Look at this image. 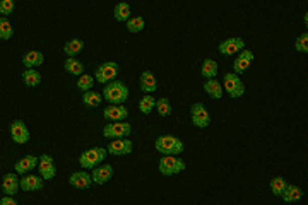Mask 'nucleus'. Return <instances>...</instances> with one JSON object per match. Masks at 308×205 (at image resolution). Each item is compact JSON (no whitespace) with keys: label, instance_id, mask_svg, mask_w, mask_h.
Masks as SVG:
<instances>
[{"label":"nucleus","instance_id":"1","mask_svg":"<svg viewBox=\"0 0 308 205\" xmlns=\"http://www.w3.org/2000/svg\"><path fill=\"white\" fill-rule=\"evenodd\" d=\"M154 147L163 156H180L185 151V144L175 135H161L156 139Z\"/></svg>","mask_w":308,"mask_h":205},{"label":"nucleus","instance_id":"2","mask_svg":"<svg viewBox=\"0 0 308 205\" xmlns=\"http://www.w3.org/2000/svg\"><path fill=\"white\" fill-rule=\"evenodd\" d=\"M129 87L120 81L108 82V84H105V89H103V98L110 104H124L129 99Z\"/></svg>","mask_w":308,"mask_h":205},{"label":"nucleus","instance_id":"3","mask_svg":"<svg viewBox=\"0 0 308 205\" xmlns=\"http://www.w3.org/2000/svg\"><path fill=\"white\" fill-rule=\"evenodd\" d=\"M106 156H108V152L105 147H91V149L84 151L79 156V164L84 169H93L101 164L103 161L106 159Z\"/></svg>","mask_w":308,"mask_h":205},{"label":"nucleus","instance_id":"4","mask_svg":"<svg viewBox=\"0 0 308 205\" xmlns=\"http://www.w3.org/2000/svg\"><path fill=\"white\" fill-rule=\"evenodd\" d=\"M187 164L183 159H180L178 156H163L158 163L159 173L164 176H173V174H178L181 171H185Z\"/></svg>","mask_w":308,"mask_h":205},{"label":"nucleus","instance_id":"5","mask_svg":"<svg viewBox=\"0 0 308 205\" xmlns=\"http://www.w3.org/2000/svg\"><path fill=\"white\" fill-rule=\"evenodd\" d=\"M223 91H226V93L231 96V98H241V96L245 94V84L241 82L240 76H236V74L233 72H226L223 77Z\"/></svg>","mask_w":308,"mask_h":205},{"label":"nucleus","instance_id":"6","mask_svg":"<svg viewBox=\"0 0 308 205\" xmlns=\"http://www.w3.org/2000/svg\"><path fill=\"white\" fill-rule=\"evenodd\" d=\"M118 72H120V67L116 62H105L96 69L94 79H96V82H99V84H108V82H111L115 79Z\"/></svg>","mask_w":308,"mask_h":205},{"label":"nucleus","instance_id":"7","mask_svg":"<svg viewBox=\"0 0 308 205\" xmlns=\"http://www.w3.org/2000/svg\"><path fill=\"white\" fill-rule=\"evenodd\" d=\"M132 132V125L125 123V121H111V123H106L105 128H103V135L106 139H124L130 135Z\"/></svg>","mask_w":308,"mask_h":205},{"label":"nucleus","instance_id":"8","mask_svg":"<svg viewBox=\"0 0 308 205\" xmlns=\"http://www.w3.org/2000/svg\"><path fill=\"white\" fill-rule=\"evenodd\" d=\"M190 118H192V123L197 128H207L211 123V115L202 103L192 104V108H190Z\"/></svg>","mask_w":308,"mask_h":205},{"label":"nucleus","instance_id":"9","mask_svg":"<svg viewBox=\"0 0 308 205\" xmlns=\"http://www.w3.org/2000/svg\"><path fill=\"white\" fill-rule=\"evenodd\" d=\"M38 171H40L41 180H53L57 176V168H55V161L51 156L48 154H43L38 158Z\"/></svg>","mask_w":308,"mask_h":205},{"label":"nucleus","instance_id":"10","mask_svg":"<svg viewBox=\"0 0 308 205\" xmlns=\"http://www.w3.org/2000/svg\"><path fill=\"white\" fill-rule=\"evenodd\" d=\"M108 154L111 156H127L132 152L134 149V144L132 141H129V139H115V141H111L108 144V147H105Z\"/></svg>","mask_w":308,"mask_h":205},{"label":"nucleus","instance_id":"11","mask_svg":"<svg viewBox=\"0 0 308 205\" xmlns=\"http://www.w3.org/2000/svg\"><path fill=\"white\" fill-rule=\"evenodd\" d=\"M11 137H12V141L16 144H19V146L29 142V130L23 120H14L11 123Z\"/></svg>","mask_w":308,"mask_h":205},{"label":"nucleus","instance_id":"12","mask_svg":"<svg viewBox=\"0 0 308 205\" xmlns=\"http://www.w3.org/2000/svg\"><path fill=\"white\" fill-rule=\"evenodd\" d=\"M221 55H235L240 53L241 50H245V41L243 38H228V40L221 41L218 46Z\"/></svg>","mask_w":308,"mask_h":205},{"label":"nucleus","instance_id":"13","mask_svg":"<svg viewBox=\"0 0 308 205\" xmlns=\"http://www.w3.org/2000/svg\"><path fill=\"white\" fill-rule=\"evenodd\" d=\"M103 115L108 121H125L129 118V110L124 104H110L105 108Z\"/></svg>","mask_w":308,"mask_h":205},{"label":"nucleus","instance_id":"14","mask_svg":"<svg viewBox=\"0 0 308 205\" xmlns=\"http://www.w3.org/2000/svg\"><path fill=\"white\" fill-rule=\"evenodd\" d=\"M113 178V168L110 164H101L93 168V173H91V180L93 183H98V185H105Z\"/></svg>","mask_w":308,"mask_h":205},{"label":"nucleus","instance_id":"15","mask_svg":"<svg viewBox=\"0 0 308 205\" xmlns=\"http://www.w3.org/2000/svg\"><path fill=\"white\" fill-rule=\"evenodd\" d=\"M252 62H254V53L250 50H241L240 55L235 58V63H233V74H236V76L243 74L252 65Z\"/></svg>","mask_w":308,"mask_h":205},{"label":"nucleus","instance_id":"16","mask_svg":"<svg viewBox=\"0 0 308 205\" xmlns=\"http://www.w3.org/2000/svg\"><path fill=\"white\" fill-rule=\"evenodd\" d=\"M0 186H2L4 193L9 195V197H14L17 191H19V178H17L16 173L4 174L2 181H0Z\"/></svg>","mask_w":308,"mask_h":205},{"label":"nucleus","instance_id":"17","mask_svg":"<svg viewBox=\"0 0 308 205\" xmlns=\"http://www.w3.org/2000/svg\"><path fill=\"white\" fill-rule=\"evenodd\" d=\"M69 183H71L74 188L84 190V188H89L93 180H91V174L88 171H76L69 176Z\"/></svg>","mask_w":308,"mask_h":205},{"label":"nucleus","instance_id":"18","mask_svg":"<svg viewBox=\"0 0 308 205\" xmlns=\"http://www.w3.org/2000/svg\"><path fill=\"white\" fill-rule=\"evenodd\" d=\"M19 188L24 191H36L43 188V180L41 176H36V174H26V176L21 178L19 181Z\"/></svg>","mask_w":308,"mask_h":205},{"label":"nucleus","instance_id":"19","mask_svg":"<svg viewBox=\"0 0 308 205\" xmlns=\"http://www.w3.org/2000/svg\"><path fill=\"white\" fill-rule=\"evenodd\" d=\"M38 166V158L36 156H24L23 159H19L14 164L16 174H28L29 171H33Z\"/></svg>","mask_w":308,"mask_h":205},{"label":"nucleus","instance_id":"20","mask_svg":"<svg viewBox=\"0 0 308 205\" xmlns=\"http://www.w3.org/2000/svg\"><path fill=\"white\" fill-rule=\"evenodd\" d=\"M43 62H45V56H43L41 51H38V50H29L23 55V63H24V67H28V69L40 67V65H43Z\"/></svg>","mask_w":308,"mask_h":205},{"label":"nucleus","instance_id":"21","mask_svg":"<svg viewBox=\"0 0 308 205\" xmlns=\"http://www.w3.org/2000/svg\"><path fill=\"white\" fill-rule=\"evenodd\" d=\"M141 89L147 94H153L158 89V81H156L154 74L149 71H144L141 74Z\"/></svg>","mask_w":308,"mask_h":205},{"label":"nucleus","instance_id":"22","mask_svg":"<svg viewBox=\"0 0 308 205\" xmlns=\"http://www.w3.org/2000/svg\"><path fill=\"white\" fill-rule=\"evenodd\" d=\"M218 72H219V69H218V62H216V60H212V58L204 60V63H202V67H201L202 77H206L207 81H209V79H216Z\"/></svg>","mask_w":308,"mask_h":205},{"label":"nucleus","instance_id":"23","mask_svg":"<svg viewBox=\"0 0 308 205\" xmlns=\"http://www.w3.org/2000/svg\"><path fill=\"white\" fill-rule=\"evenodd\" d=\"M21 77H23V82L28 87H36L41 84V74L36 69H26Z\"/></svg>","mask_w":308,"mask_h":205},{"label":"nucleus","instance_id":"24","mask_svg":"<svg viewBox=\"0 0 308 205\" xmlns=\"http://www.w3.org/2000/svg\"><path fill=\"white\" fill-rule=\"evenodd\" d=\"M84 48V41L79 40V38H72L71 41H67L64 45V53L69 55V58H74V55H79Z\"/></svg>","mask_w":308,"mask_h":205},{"label":"nucleus","instance_id":"25","mask_svg":"<svg viewBox=\"0 0 308 205\" xmlns=\"http://www.w3.org/2000/svg\"><path fill=\"white\" fill-rule=\"evenodd\" d=\"M281 197H283L284 202L293 203V202H298V200L303 197V191H301L300 186H296V185H288V186L284 188V191H283V195H281Z\"/></svg>","mask_w":308,"mask_h":205},{"label":"nucleus","instance_id":"26","mask_svg":"<svg viewBox=\"0 0 308 205\" xmlns=\"http://www.w3.org/2000/svg\"><path fill=\"white\" fill-rule=\"evenodd\" d=\"M204 91H206L207 94L211 96V98H214V99H221L223 98V86H221V82L219 81H216V79H209L204 84Z\"/></svg>","mask_w":308,"mask_h":205},{"label":"nucleus","instance_id":"27","mask_svg":"<svg viewBox=\"0 0 308 205\" xmlns=\"http://www.w3.org/2000/svg\"><path fill=\"white\" fill-rule=\"evenodd\" d=\"M101 101H103V96L93 89L86 91V93L82 94V103H84L88 108H98L99 104H101Z\"/></svg>","mask_w":308,"mask_h":205},{"label":"nucleus","instance_id":"28","mask_svg":"<svg viewBox=\"0 0 308 205\" xmlns=\"http://www.w3.org/2000/svg\"><path fill=\"white\" fill-rule=\"evenodd\" d=\"M64 67H65V71L69 74H72V76H82V74H84V63H82L81 60H77L76 56L65 60Z\"/></svg>","mask_w":308,"mask_h":205},{"label":"nucleus","instance_id":"29","mask_svg":"<svg viewBox=\"0 0 308 205\" xmlns=\"http://www.w3.org/2000/svg\"><path fill=\"white\" fill-rule=\"evenodd\" d=\"M113 16L118 23H127L130 19V6L127 2H120L115 6V11H113Z\"/></svg>","mask_w":308,"mask_h":205},{"label":"nucleus","instance_id":"30","mask_svg":"<svg viewBox=\"0 0 308 205\" xmlns=\"http://www.w3.org/2000/svg\"><path fill=\"white\" fill-rule=\"evenodd\" d=\"M14 34V28H12L11 21L7 17H0V40L9 41Z\"/></svg>","mask_w":308,"mask_h":205},{"label":"nucleus","instance_id":"31","mask_svg":"<svg viewBox=\"0 0 308 205\" xmlns=\"http://www.w3.org/2000/svg\"><path fill=\"white\" fill-rule=\"evenodd\" d=\"M144 26H146V21H144V17H141V16H134L127 21L129 33H141L142 29H144Z\"/></svg>","mask_w":308,"mask_h":205},{"label":"nucleus","instance_id":"32","mask_svg":"<svg viewBox=\"0 0 308 205\" xmlns=\"http://www.w3.org/2000/svg\"><path fill=\"white\" fill-rule=\"evenodd\" d=\"M286 186H288V181H286L283 176L272 178V181H271V191L276 195V197H281V195H283V191H284Z\"/></svg>","mask_w":308,"mask_h":205},{"label":"nucleus","instance_id":"33","mask_svg":"<svg viewBox=\"0 0 308 205\" xmlns=\"http://www.w3.org/2000/svg\"><path fill=\"white\" fill-rule=\"evenodd\" d=\"M154 106H156V99H154V96H144V98L139 101V110H141L144 115H149L151 111L154 110Z\"/></svg>","mask_w":308,"mask_h":205},{"label":"nucleus","instance_id":"34","mask_svg":"<svg viewBox=\"0 0 308 205\" xmlns=\"http://www.w3.org/2000/svg\"><path fill=\"white\" fill-rule=\"evenodd\" d=\"M154 108H158V115L163 116V118H166V116L171 115V103L168 101L166 98H159L158 101H156Z\"/></svg>","mask_w":308,"mask_h":205},{"label":"nucleus","instance_id":"35","mask_svg":"<svg viewBox=\"0 0 308 205\" xmlns=\"http://www.w3.org/2000/svg\"><path fill=\"white\" fill-rule=\"evenodd\" d=\"M94 86V77L89 76V74H82V76H79V81H77V87H79L81 91H91Z\"/></svg>","mask_w":308,"mask_h":205},{"label":"nucleus","instance_id":"36","mask_svg":"<svg viewBox=\"0 0 308 205\" xmlns=\"http://www.w3.org/2000/svg\"><path fill=\"white\" fill-rule=\"evenodd\" d=\"M294 48H296L300 53H308V33H303L301 36L296 38Z\"/></svg>","mask_w":308,"mask_h":205},{"label":"nucleus","instance_id":"37","mask_svg":"<svg viewBox=\"0 0 308 205\" xmlns=\"http://www.w3.org/2000/svg\"><path fill=\"white\" fill-rule=\"evenodd\" d=\"M14 0H0V14L2 17H9L14 12Z\"/></svg>","mask_w":308,"mask_h":205},{"label":"nucleus","instance_id":"38","mask_svg":"<svg viewBox=\"0 0 308 205\" xmlns=\"http://www.w3.org/2000/svg\"><path fill=\"white\" fill-rule=\"evenodd\" d=\"M0 205H17V202H16L14 197H9V195H6V197L0 200Z\"/></svg>","mask_w":308,"mask_h":205},{"label":"nucleus","instance_id":"39","mask_svg":"<svg viewBox=\"0 0 308 205\" xmlns=\"http://www.w3.org/2000/svg\"><path fill=\"white\" fill-rule=\"evenodd\" d=\"M0 190H2V186H0Z\"/></svg>","mask_w":308,"mask_h":205}]
</instances>
